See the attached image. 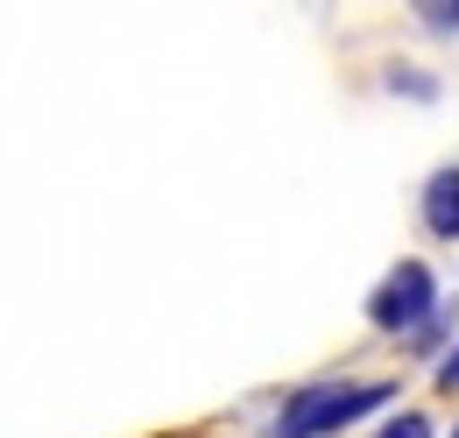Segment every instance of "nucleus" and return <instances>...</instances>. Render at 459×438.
<instances>
[{"instance_id":"obj_1","label":"nucleus","mask_w":459,"mask_h":438,"mask_svg":"<svg viewBox=\"0 0 459 438\" xmlns=\"http://www.w3.org/2000/svg\"><path fill=\"white\" fill-rule=\"evenodd\" d=\"M382 403H396V382H325V389H304V396H290L283 410L269 417V438H333V432H346L353 417L382 410Z\"/></svg>"},{"instance_id":"obj_2","label":"nucleus","mask_w":459,"mask_h":438,"mask_svg":"<svg viewBox=\"0 0 459 438\" xmlns=\"http://www.w3.org/2000/svg\"><path fill=\"white\" fill-rule=\"evenodd\" d=\"M431 311H438V276L424 262H396L375 283V297H368V319L382 332H410V326H424Z\"/></svg>"},{"instance_id":"obj_3","label":"nucleus","mask_w":459,"mask_h":438,"mask_svg":"<svg viewBox=\"0 0 459 438\" xmlns=\"http://www.w3.org/2000/svg\"><path fill=\"white\" fill-rule=\"evenodd\" d=\"M424 226H431L438 241H459V170H438V177L424 184Z\"/></svg>"},{"instance_id":"obj_4","label":"nucleus","mask_w":459,"mask_h":438,"mask_svg":"<svg viewBox=\"0 0 459 438\" xmlns=\"http://www.w3.org/2000/svg\"><path fill=\"white\" fill-rule=\"evenodd\" d=\"M410 7H417V22L438 29V36H453V29H459V0H410Z\"/></svg>"},{"instance_id":"obj_5","label":"nucleus","mask_w":459,"mask_h":438,"mask_svg":"<svg viewBox=\"0 0 459 438\" xmlns=\"http://www.w3.org/2000/svg\"><path fill=\"white\" fill-rule=\"evenodd\" d=\"M375 438H431V425H424L417 410H403V417H389V425H382Z\"/></svg>"},{"instance_id":"obj_6","label":"nucleus","mask_w":459,"mask_h":438,"mask_svg":"<svg viewBox=\"0 0 459 438\" xmlns=\"http://www.w3.org/2000/svg\"><path fill=\"white\" fill-rule=\"evenodd\" d=\"M389 85H403L410 100H431V92H438V85H431V78H417V71H389Z\"/></svg>"},{"instance_id":"obj_7","label":"nucleus","mask_w":459,"mask_h":438,"mask_svg":"<svg viewBox=\"0 0 459 438\" xmlns=\"http://www.w3.org/2000/svg\"><path fill=\"white\" fill-rule=\"evenodd\" d=\"M438 389H459V346L446 354V361H438Z\"/></svg>"}]
</instances>
